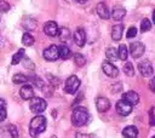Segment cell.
Wrapping results in <instances>:
<instances>
[{"mask_svg": "<svg viewBox=\"0 0 155 138\" xmlns=\"http://www.w3.org/2000/svg\"><path fill=\"white\" fill-rule=\"evenodd\" d=\"M46 125H47V121L45 119V116L42 115H36L34 116L31 120H30V123H29V133L31 137H38L40 133H42L45 130H46Z\"/></svg>", "mask_w": 155, "mask_h": 138, "instance_id": "obj_1", "label": "cell"}, {"mask_svg": "<svg viewBox=\"0 0 155 138\" xmlns=\"http://www.w3.org/2000/svg\"><path fill=\"white\" fill-rule=\"evenodd\" d=\"M88 120H90V114H88V110L86 108L78 107V108H75L73 110V114H71V123L75 127H81V126L86 125Z\"/></svg>", "mask_w": 155, "mask_h": 138, "instance_id": "obj_2", "label": "cell"}, {"mask_svg": "<svg viewBox=\"0 0 155 138\" xmlns=\"http://www.w3.org/2000/svg\"><path fill=\"white\" fill-rule=\"evenodd\" d=\"M47 107V103L44 98H40V97H33L30 99V103H29V108L30 110L34 113V114H40L42 113Z\"/></svg>", "mask_w": 155, "mask_h": 138, "instance_id": "obj_3", "label": "cell"}, {"mask_svg": "<svg viewBox=\"0 0 155 138\" xmlns=\"http://www.w3.org/2000/svg\"><path fill=\"white\" fill-rule=\"evenodd\" d=\"M80 87V80L76 75H71L65 80V85H64V91L69 94H74L78 88Z\"/></svg>", "mask_w": 155, "mask_h": 138, "instance_id": "obj_4", "label": "cell"}, {"mask_svg": "<svg viewBox=\"0 0 155 138\" xmlns=\"http://www.w3.org/2000/svg\"><path fill=\"white\" fill-rule=\"evenodd\" d=\"M42 56H44V58H45L46 61H48V62H54V61H57V59L59 58V56H58V46H56V45H50L48 47H46V48L44 50Z\"/></svg>", "mask_w": 155, "mask_h": 138, "instance_id": "obj_5", "label": "cell"}, {"mask_svg": "<svg viewBox=\"0 0 155 138\" xmlns=\"http://www.w3.org/2000/svg\"><path fill=\"white\" fill-rule=\"evenodd\" d=\"M144 50H145V47H144V45H143L140 41H134V42H132V44L130 45L128 52L131 53V56H132L133 58H139L140 56H143Z\"/></svg>", "mask_w": 155, "mask_h": 138, "instance_id": "obj_6", "label": "cell"}, {"mask_svg": "<svg viewBox=\"0 0 155 138\" xmlns=\"http://www.w3.org/2000/svg\"><path fill=\"white\" fill-rule=\"evenodd\" d=\"M115 108H116L117 114H120V115H122V116H127V115H130L131 111H132V105H131L130 103H127L126 100H124V99L117 100Z\"/></svg>", "mask_w": 155, "mask_h": 138, "instance_id": "obj_7", "label": "cell"}, {"mask_svg": "<svg viewBox=\"0 0 155 138\" xmlns=\"http://www.w3.org/2000/svg\"><path fill=\"white\" fill-rule=\"evenodd\" d=\"M102 69H103L104 74L109 77H116L119 75V69L109 61H104L102 63Z\"/></svg>", "mask_w": 155, "mask_h": 138, "instance_id": "obj_8", "label": "cell"}, {"mask_svg": "<svg viewBox=\"0 0 155 138\" xmlns=\"http://www.w3.org/2000/svg\"><path fill=\"white\" fill-rule=\"evenodd\" d=\"M58 30H59V28H58L57 23L53 22V21H48V22H46L45 25H44V31H45V34L48 35V36H52V38L57 36V35H58Z\"/></svg>", "mask_w": 155, "mask_h": 138, "instance_id": "obj_9", "label": "cell"}, {"mask_svg": "<svg viewBox=\"0 0 155 138\" xmlns=\"http://www.w3.org/2000/svg\"><path fill=\"white\" fill-rule=\"evenodd\" d=\"M138 70L139 73L145 76V77H149L153 75V67H151V63L149 61H142L139 64H138Z\"/></svg>", "mask_w": 155, "mask_h": 138, "instance_id": "obj_10", "label": "cell"}, {"mask_svg": "<svg viewBox=\"0 0 155 138\" xmlns=\"http://www.w3.org/2000/svg\"><path fill=\"white\" fill-rule=\"evenodd\" d=\"M74 41L79 47H82L86 44V33L82 28H76L74 31Z\"/></svg>", "mask_w": 155, "mask_h": 138, "instance_id": "obj_11", "label": "cell"}, {"mask_svg": "<svg viewBox=\"0 0 155 138\" xmlns=\"http://www.w3.org/2000/svg\"><path fill=\"white\" fill-rule=\"evenodd\" d=\"M96 108H97V110H98L99 113H105V111H108L109 108H110V102H109V99L105 98V97H98V98L96 99Z\"/></svg>", "mask_w": 155, "mask_h": 138, "instance_id": "obj_12", "label": "cell"}, {"mask_svg": "<svg viewBox=\"0 0 155 138\" xmlns=\"http://www.w3.org/2000/svg\"><path fill=\"white\" fill-rule=\"evenodd\" d=\"M19 94H21L22 99H24V100H29V99H31V98L34 97V90H33L31 85L25 84L24 86H22L21 90H19Z\"/></svg>", "mask_w": 155, "mask_h": 138, "instance_id": "obj_13", "label": "cell"}, {"mask_svg": "<svg viewBox=\"0 0 155 138\" xmlns=\"http://www.w3.org/2000/svg\"><path fill=\"white\" fill-rule=\"evenodd\" d=\"M122 99L126 100L127 103H130L133 107V105L138 104V102H139V94L137 92H134V91H128V92H126V93L122 94Z\"/></svg>", "mask_w": 155, "mask_h": 138, "instance_id": "obj_14", "label": "cell"}, {"mask_svg": "<svg viewBox=\"0 0 155 138\" xmlns=\"http://www.w3.org/2000/svg\"><path fill=\"white\" fill-rule=\"evenodd\" d=\"M97 13L103 19H109L110 18V10L108 8V6L104 2H99L97 5Z\"/></svg>", "mask_w": 155, "mask_h": 138, "instance_id": "obj_15", "label": "cell"}, {"mask_svg": "<svg viewBox=\"0 0 155 138\" xmlns=\"http://www.w3.org/2000/svg\"><path fill=\"white\" fill-rule=\"evenodd\" d=\"M125 15H126V10L124 7H121V6H115L113 8V11L110 12V16L115 21H121L125 17Z\"/></svg>", "mask_w": 155, "mask_h": 138, "instance_id": "obj_16", "label": "cell"}, {"mask_svg": "<svg viewBox=\"0 0 155 138\" xmlns=\"http://www.w3.org/2000/svg\"><path fill=\"white\" fill-rule=\"evenodd\" d=\"M124 138H137L138 137V130L136 126H127L122 130Z\"/></svg>", "mask_w": 155, "mask_h": 138, "instance_id": "obj_17", "label": "cell"}, {"mask_svg": "<svg viewBox=\"0 0 155 138\" xmlns=\"http://www.w3.org/2000/svg\"><path fill=\"white\" fill-rule=\"evenodd\" d=\"M122 33H124V25L122 24H116L111 28V38L114 41H119L122 38Z\"/></svg>", "mask_w": 155, "mask_h": 138, "instance_id": "obj_18", "label": "cell"}, {"mask_svg": "<svg viewBox=\"0 0 155 138\" xmlns=\"http://www.w3.org/2000/svg\"><path fill=\"white\" fill-rule=\"evenodd\" d=\"M70 50H69V47L67 46V45H64V44H62L61 46H58V56H59V58H62V59H68L69 57H70Z\"/></svg>", "mask_w": 155, "mask_h": 138, "instance_id": "obj_19", "label": "cell"}, {"mask_svg": "<svg viewBox=\"0 0 155 138\" xmlns=\"http://www.w3.org/2000/svg\"><path fill=\"white\" fill-rule=\"evenodd\" d=\"M117 57L121 61H126L127 59V57H128V50H127V46L126 45H120L119 46V48H117Z\"/></svg>", "mask_w": 155, "mask_h": 138, "instance_id": "obj_20", "label": "cell"}, {"mask_svg": "<svg viewBox=\"0 0 155 138\" xmlns=\"http://www.w3.org/2000/svg\"><path fill=\"white\" fill-rule=\"evenodd\" d=\"M105 56H107V58H108L110 62H115V61L119 59V57H117V50H115L114 47H109V48L105 51Z\"/></svg>", "mask_w": 155, "mask_h": 138, "instance_id": "obj_21", "label": "cell"}, {"mask_svg": "<svg viewBox=\"0 0 155 138\" xmlns=\"http://www.w3.org/2000/svg\"><path fill=\"white\" fill-rule=\"evenodd\" d=\"M23 58H24V50H23V48H21V50H18V51L12 56L11 64H12V65H16V64H18Z\"/></svg>", "mask_w": 155, "mask_h": 138, "instance_id": "obj_22", "label": "cell"}, {"mask_svg": "<svg viewBox=\"0 0 155 138\" xmlns=\"http://www.w3.org/2000/svg\"><path fill=\"white\" fill-rule=\"evenodd\" d=\"M22 44L24 46H30L34 44V38L30 33H24L23 36H22Z\"/></svg>", "mask_w": 155, "mask_h": 138, "instance_id": "obj_23", "label": "cell"}, {"mask_svg": "<svg viewBox=\"0 0 155 138\" xmlns=\"http://www.w3.org/2000/svg\"><path fill=\"white\" fill-rule=\"evenodd\" d=\"M7 116V111H6V102L0 98V122L4 121Z\"/></svg>", "mask_w": 155, "mask_h": 138, "instance_id": "obj_24", "label": "cell"}, {"mask_svg": "<svg viewBox=\"0 0 155 138\" xmlns=\"http://www.w3.org/2000/svg\"><path fill=\"white\" fill-rule=\"evenodd\" d=\"M58 35H59V38H61V40H62L63 42L68 41L69 38H70V33H69V30H68L67 28H61V29L58 30Z\"/></svg>", "mask_w": 155, "mask_h": 138, "instance_id": "obj_25", "label": "cell"}, {"mask_svg": "<svg viewBox=\"0 0 155 138\" xmlns=\"http://www.w3.org/2000/svg\"><path fill=\"white\" fill-rule=\"evenodd\" d=\"M28 80H29V77L25 76V75H23V74H15L13 77H12V81L15 84H24Z\"/></svg>", "mask_w": 155, "mask_h": 138, "instance_id": "obj_26", "label": "cell"}, {"mask_svg": "<svg viewBox=\"0 0 155 138\" xmlns=\"http://www.w3.org/2000/svg\"><path fill=\"white\" fill-rule=\"evenodd\" d=\"M74 62H75V64H76L78 67H82V65H85V63H86V58H85L81 53H75V54H74Z\"/></svg>", "mask_w": 155, "mask_h": 138, "instance_id": "obj_27", "label": "cell"}, {"mask_svg": "<svg viewBox=\"0 0 155 138\" xmlns=\"http://www.w3.org/2000/svg\"><path fill=\"white\" fill-rule=\"evenodd\" d=\"M151 29V22L148 19V18H144L142 22H140V31L144 33V31H148Z\"/></svg>", "mask_w": 155, "mask_h": 138, "instance_id": "obj_28", "label": "cell"}, {"mask_svg": "<svg viewBox=\"0 0 155 138\" xmlns=\"http://www.w3.org/2000/svg\"><path fill=\"white\" fill-rule=\"evenodd\" d=\"M124 73L127 75V76H133L134 75V68L132 65V63H126L124 65Z\"/></svg>", "mask_w": 155, "mask_h": 138, "instance_id": "obj_29", "label": "cell"}, {"mask_svg": "<svg viewBox=\"0 0 155 138\" xmlns=\"http://www.w3.org/2000/svg\"><path fill=\"white\" fill-rule=\"evenodd\" d=\"M10 10V5L8 2L4 1V0H0V13H5Z\"/></svg>", "mask_w": 155, "mask_h": 138, "instance_id": "obj_30", "label": "cell"}, {"mask_svg": "<svg viewBox=\"0 0 155 138\" xmlns=\"http://www.w3.org/2000/svg\"><path fill=\"white\" fill-rule=\"evenodd\" d=\"M8 132H10L12 138H18V131H17V127L15 125H10L8 126Z\"/></svg>", "mask_w": 155, "mask_h": 138, "instance_id": "obj_31", "label": "cell"}, {"mask_svg": "<svg viewBox=\"0 0 155 138\" xmlns=\"http://www.w3.org/2000/svg\"><path fill=\"white\" fill-rule=\"evenodd\" d=\"M136 35H137V28H136V27H131V28H128L126 36H127L128 39H131V38H134Z\"/></svg>", "mask_w": 155, "mask_h": 138, "instance_id": "obj_32", "label": "cell"}, {"mask_svg": "<svg viewBox=\"0 0 155 138\" xmlns=\"http://www.w3.org/2000/svg\"><path fill=\"white\" fill-rule=\"evenodd\" d=\"M75 138H94V136H92V134H88V133H76V136H75Z\"/></svg>", "mask_w": 155, "mask_h": 138, "instance_id": "obj_33", "label": "cell"}, {"mask_svg": "<svg viewBox=\"0 0 155 138\" xmlns=\"http://www.w3.org/2000/svg\"><path fill=\"white\" fill-rule=\"evenodd\" d=\"M48 76V80H50V82H51V85H53V86H56V85H58V82H59V80L56 77V76H53L52 77V75H47Z\"/></svg>", "mask_w": 155, "mask_h": 138, "instance_id": "obj_34", "label": "cell"}, {"mask_svg": "<svg viewBox=\"0 0 155 138\" xmlns=\"http://www.w3.org/2000/svg\"><path fill=\"white\" fill-rule=\"evenodd\" d=\"M149 88L155 93V76H153V77H151L150 84H149Z\"/></svg>", "mask_w": 155, "mask_h": 138, "instance_id": "obj_35", "label": "cell"}, {"mask_svg": "<svg viewBox=\"0 0 155 138\" xmlns=\"http://www.w3.org/2000/svg\"><path fill=\"white\" fill-rule=\"evenodd\" d=\"M150 125L151 126H155V115L153 114V111L150 113Z\"/></svg>", "mask_w": 155, "mask_h": 138, "instance_id": "obj_36", "label": "cell"}, {"mask_svg": "<svg viewBox=\"0 0 155 138\" xmlns=\"http://www.w3.org/2000/svg\"><path fill=\"white\" fill-rule=\"evenodd\" d=\"M76 1H78L79 4H85V2L87 1V0H76Z\"/></svg>", "mask_w": 155, "mask_h": 138, "instance_id": "obj_37", "label": "cell"}, {"mask_svg": "<svg viewBox=\"0 0 155 138\" xmlns=\"http://www.w3.org/2000/svg\"><path fill=\"white\" fill-rule=\"evenodd\" d=\"M153 22H154V24H155V10H154V12H153Z\"/></svg>", "mask_w": 155, "mask_h": 138, "instance_id": "obj_38", "label": "cell"}, {"mask_svg": "<svg viewBox=\"0 0 155 138\" xmlns=\"http://www.w3.org/2000/svg\"><path fill=\"white\" fill-rule=\"evenodd\" d=\"M51 138H57V137H56V136H53V137H51Z\"/></svg>", "mask_w": 155, "mask_h": 138, "instance_id": "obj_39", "label": "cell"}, {"mask_svg": "<svg viewBox=\"0 0 155 138\" xmlns=\"http://www.w3.org/2000/svg\"><path fill=\"white\" fill-rule=\"evenodd\" d=\"M153 138H155V136H154V137H153Z\"/></svg>", "mask_w": 155, "mask_h": 138, "instance_id": "obj_40", "label": "cell"}]
</instances>
